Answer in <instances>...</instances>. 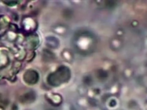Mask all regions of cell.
<instances>
[{"mask_svg": "<svg viewBox=\"0 0 147 110\" xmlns=\"http://www.w3.org/2000/svg\"><path fill=\"white\" fill-rule=\"evenodd\" d=\"M70 73L68 69L65 67H61L56 73L53 74V82L55 84H60L64 81H66L69 78Z\"/></svg>", "mask_w": 147, "mask_h": 110, "instance_id": "obj_1", "label": "cell"}]
</instances>
